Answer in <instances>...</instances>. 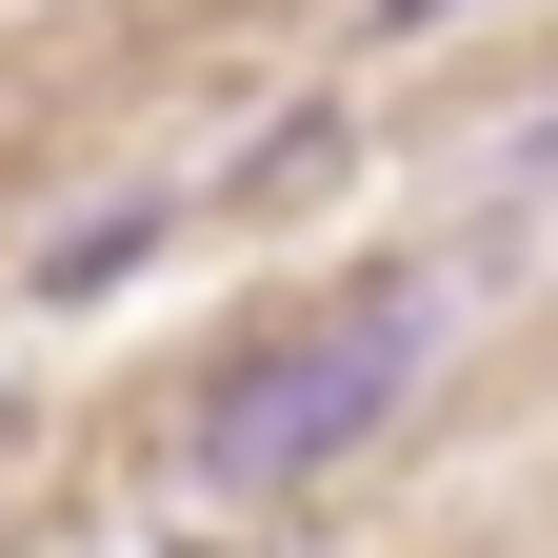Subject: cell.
<instances>
[{"mask_svg": "<svg viewBox=\"0 0 558 558\" xmlns=\"http://www.w3.org/2000/svg\"><path fill=\"white\" fill-rule=\"evenodd\" d=\"M439 300L459 279L439 259H399V279H360V300H319V319H279L259 360H220V399H199V478L220 499H279V478H319V459H360L379 418H399V379L439 360Z\"/></svg>", "mask_w": 558, "mask_h": 558, "instance_id": "6da1fadb", "label": "cell"}, {"mask_svg": "<svg viewBox=\"0 0 558 558\" xmlns=\"http://www.w3.org/2000/svg\"><path fill=\"white\" fill-rule=\"evenodd\" d=\"M160 220H180V199H100L81 240H40V300H100L120 259H160Z\"/></svg>", "mask_w": 558, "mask_h": 558, "instance_id": "7a4b0ae2", "label": "cell"}, {"mask_svg": "<svg viewBox=\"0 0 558 558\" xmlns=\"http://www.w3.org/2000/svg\"><path fill=\"white\" fill-rule=\"evenodd\" d=\"M439 21H478V0H379V40H439Z\"/></svg>", "mask_w": 558, "mask_h": 558, "instance_id": "3957f363", "label": "cell"}, {"mask_svg": "<svg viewBox=\"0 0 558 558\" xmlns=\"http://www.w3.org/2000/svg\"><path fill=\"white\" fill-rule=\"evenodd\" d=\"M519 199H558V100H538V140H519Z\"/></svg>", "mask_w": 558, "mask_h": 558, "instance_id": "277c9868", "label": "cell"}]
</instances>
